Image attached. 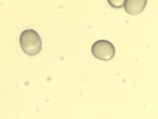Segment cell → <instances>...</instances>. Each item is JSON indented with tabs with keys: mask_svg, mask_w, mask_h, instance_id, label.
Instances as JSON below:
<instances>
[{
	"mask_svg": "<svg viewBox=\"0 0 158 119\" xmlns=\"http://www.w3.org/2000/svg\"><path fill=\"white\" fill-rule=\"evenodd\" d=\"M91 52L96 58L107 61L113 57L115 54V49L113 44L109 41L99 40L93 44Z\"/></svg>",
	"mask_w": 158,
	"mask_h": 119,
	"instance_id": "7a4b0ae2",
	"label": "cell"
},
{
	"mask_svg": "<svg viewBox=\"0 0 158 119\" xmlns=\"http://www.w3.org/2000/svg\"><path fill=\"white\" fill-rule=\"evenodd\" d=\"M19 43L23 51L28 55H36L42 49L40 37L36 31L32 29H25L21 33Z\"/></svg>",
	"mask_w": 158,
	"mask_h": 119,
	"instance_id": "6da1fadb",
	"label": "cell"
},
{
	"mask_svg": "<svg viewBox=\"0 0 158 119\" xmlns=\"http://www.w3.org/2000/svg\"><path fill=\"white\" fill-rule=\"evenodd\" d=\"M146 0H126L124 4L126 11L131 15H136L141 13L145 8Z\"/></svg>",
	"mask_w": 158,
	"mask_h": 119,
	"instance_id": "3957f363",
	"label": "cell"
},
{
	"mask_svg": "<svg viewBox=\"0 0 158 119\" xmlns=\"http://www.w3.org/2000/svg\"><path fill=\"white\" fill-rule=\"evenodd\" d=\"M125 0H108L109 3L110 5L116 8H119L122 7L124 5Z\"/></svg>",
	"mask_w": 158,
	"mask_h": 119,
	"instance_id": "277c9868",
	"label": "cell"
}]
</instances>
